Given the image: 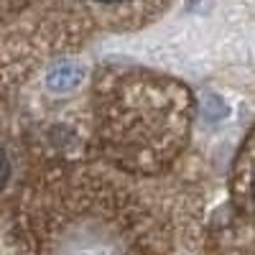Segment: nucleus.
Here are the masks:
<instances>
[{"mask_svg":"<svg viewBox=\"0 0 255 255\" xmlns=\"http://www.w3.org/2000/svg\"><path fill=\"white\" fill-rule=\"evenodd\" d=\"M82 77H84V69L79 67V64L61 61L49 72L46 84H49V90H54V92H69L82 82Z\"/></svg>","mask_w":255,"mask_h":255,"instance_id":"obj_1","label":"nucleus"},{"mask_svg":"<svg viewBox=\"0 0 255 255\" xmlns=\"http://www.w3.org/2000/svg\"><path fill=\"white\" fill-rule=\"evenodd\" d=\"M8 179H10V158L5 153V148L0 145V189L8 184Z\"/></svg>","mask_w":255,"mask_h":255,"instance_id":"obj_2","label":"nucleus"},{"mask_svg":"<svg viewBox=\"0 0 255 255\" xmlns=\"http://www.w3.org/2000/svg\"><path fill=\"white\" fill-rule=\"evenodd\" d=\"M253 194H255V184H253Z\"/></svg>","mask_w":255,"mask_h":255,"instance_id":"obj_4","label":"nucleus"},{"mask_svg":"<svg viewBox=\"0 0 255 255\" xmlns=\"http://www.w3.org/2000/svg\"><path fill=\"white\" fill-rule=\"evenodd\" d=\"M100 3H123V0H100Z\"/></svg>","mask_w":255,"mask_h":255,"instance_id":"obj_3","label":"nucleus"}]
</instances>
